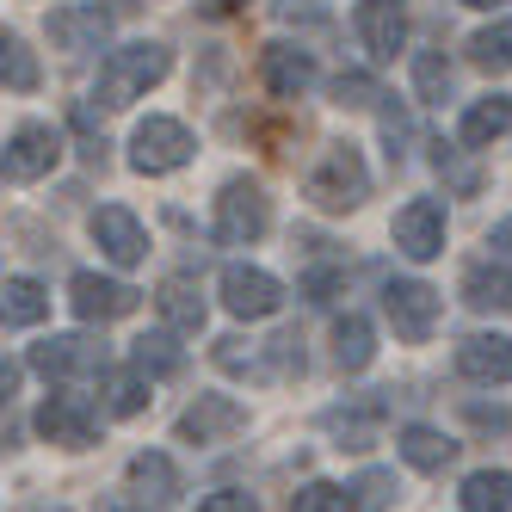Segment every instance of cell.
<instances>
[{"label": "cell", "instance_id": "cell-30", "mask_svg": "<svg viewBox=\"0 0 512 512\" xmlns=\"http://www.w3.org/2000/svg\"><path fill=\"white\" fill-rule=\"evenodd\" d=\"M0 81L19 93L38 87V62H31V50H19V38H0Z\"/></svg>", "mask_w": 512, "mask_h": 512}, {"label": "cell", "instance_id": "cell-32", "mask_svg": "<svg viewBox=\"0 0 512 512\" xmlns=\"http://www.w3.org/2000/svg\"><path fill=\"white\" fill-rule=\"evenodd\" d=\"M346 494H358L352 506H371V512H383V506H389L401 488H395V475H383V469H364V475H358V488H346Z\"/></svg>", "mask_w": 512, "mask_h": 512}, {"label": "cell", "instance_id": "cell-1", "mask_svg": "<svg viewBox=\"0 0 512 512\" xmlns=\"http://www.w3.org/2000/svg\"><path fill=\"white\" fill-rule=\"evenodd\" d=\"M161 75H167V50L142 38V44H124V50H112V56H105V68H99V87H93V93H99V105H112V112H118V105H130V99H142V93H149Z\"/></svg>", "mask_w": 512, "mask_h": 512}, {"label": "cell", "instance_id": "cell-2", "mask_svg": "<svg viewBox=\"0 0 512 512\" xmlns=\"http://www.w3.org/2000/svg\"><path fill=\"white\" fill-rule=\"evenodd\" d=\"M309 198H315V210H334V216L358 210L364 198H371V173H364L352 142H334V149L321 155V167L309 173Z\"/></svg>", "mask_w": 512, "mask_h": 512}, {"label": "cell", "instance_id": "cell-29", "mask_svg": "<svg viewBox=\"0 0 512 512\" xmlns=\"http://www.w3.org/2000/svg\"><path fill=\"white\" fill-rule=\"evenodd\" d=\"M142 408H149V377H142L136 364H130V371L112 377V414L130 420V414H142Z\"/></svg>", "mask_w": 512, "mask_h": 512}, {"label": "cell", "instance_id": "cell-24", "mask_svg": "<svg viewBox=\"0 0 512 512\" xmlns=\"http://www.w3.org/2000/svg\"><path fill=\"white\" fill-rule=\"evenodd\" d=\"M401 457H408L414 469H426V475H438V469L457 457V445L438 426H408V432H401Z\"/></svg>", "mask_w": 512, "mask_h": 512}, {"label": "cell", "instance_id": "cell-39", "mask_svg": "<svg viewBox=\"0 0 512 512\" xmlns=\"http://www.w3.org/2000/svg\"><path fill=\"white\" fill-rule=\"evenodd\" d=\"M463 7H494V0H463Z\"/></svg>", "mask_w": 512, "mask_h": 512}, {"label": "cell", "instance_id": "cell-15", "mask_svg": "<svg viewBox=\"0 0 512 512\" xmlns=\"http://www.w3.org/2000/svg\"><path fill=\"white\" fill-rule=\"evenodd\" d=\"M105 38H112V13L105 7H56L50 13V44L81 56V50H99Z\"/></svg>", "mask_w": 512, "mask_h": 512}, {"label": "cell", "instance_id": "cell-11", "mask_svg": "<svg viewBox=\"0 0 512 512\" xmlns=\"http://www.w3.org/2000/svg\"><path fill=\"white\" fill-rule=\"evenodd\" d=\"M395 247L408 260H438L445 253V204L438 198H414L395 210Z\"/></svg>", "mask_w": 512, "mask_h": 512}, {"label": "cell", "instance_id": "cell-25", "mask_svg": "<svg viewBox=\"0 0 512 512\" xmlns=\"http://www.w3.org/2000/svg\"><path fill=\"white\" fill-rule=\"evenodd\" d=\"M463 512H512V475L506 469H475L463 482Z\"/></svg>", "mask_w": 512, "mask_h": 512}, {"label": "cell", "instance_id": "cell-22", "mask_svg": "<svg viewBox=\"0 0 512 512\" xmlns=\"http://www.w3.org/2000/svg\"><path fill=\"white\" fill-rule=\"evenodd\" d=\"M371 358H377L371 321H364V315H340L334 321V364H340V371H364Z\"/></svg>", "mask_w": 512, "mask_h": 512}, {"label": "cell", "instance_id": "cell-27", "mask_svg": "<svg viewBox=\"0 0 512 512\" xmlns=\"http://www.w3.org/2000/svg\"><path fill=\"white\" fill-rule=\"evenodd\" d=\"M130 358H136V371H142V377H173L179 364H186V352L173 346V334H142Z\"/></svg>", "mask_w": 512, "mask_h": 512}, {"label": "cell", "instance_id": "cell-12", "mask_svg": "<svg viewBox=\"0 0 512 512\" xmlns=\"http://www.w3.org/2000/svg\"><path fill=\"white\" fill-rule=\"evenodd\" d=\"M68 303H75L81 321H118L142 303L136 284H118V278H99V272H75V284H68Z\"/></svg>", "mask_w": 512, "mask_h": 512}, {"label": "cell", "instance_id": "cell-7", "mask_svg": "<svg viewBox=\"0 0 512 512\" xmlns=\"http://www.w3.org/2000/svg\"><path fill=\"white\" fill-rule=\"evenodd\" d=\"M31 371L50 377V383L105 377V346H99V340H81V334H56V340H44V346H31Z\"/></svg>", "mask_w": 512, "mask_h": 512}, {"label": "cell", "instance_id": "cell-14", "mask_svg": "<svg viewBox=\"0 0 512 512\" xmlns=\"http://www.w3.org/2000/svg\"><path fill=\"white\" fill-rule=\"evenodd\" d=\"M93 241L105 247V260H112V266H142V260H149V235H142V223L124 204L93 210Z\"/></svg>", "mask_w": 512, "mask_h": 512}, {"label": "cell", "instance_id": "cell-17", "mask_svg": "<svg viewBox=\"0 0 512 512\" xmlns=\"http://www.w3.org/2000/svg\"><path fill=\"white\" fill-rule=\"evenodd\" d=\"M130 494L142 500V506H173L179 500V469H173V457H161V451H136L130 457Z\"/></svg>", "mask_w": 512, "mask_h": 512}, {"label": "cell", "instance_id": "cell-19", "mask_svg": "<svg viewBox=\"0 0 512 512\" xmlns=\"http://www.w3.org/2000/svg\"><path fill=\"white\" fill-rule=\"evenodd\" d=\"M266 87H272L278 99L309 93V87H315V56H309V50H290V44H272V50H266Z\"/></svg>", "mask_w": 512, "mask_h": 512}, {"label": "cell", "instance_id": "cell-23", "mask_svg": "<svg viewBox=\"0 0 512 512\" xmlns=\"http://www.w3.org/2000/svg\"><path fill=\"white\" fill-rule=\"evenodd\" d=\"M155 303H161V315H167V327H173V334H198V327H204V315H210V309H204V297H198V290H192L186 278H167Z\"/></svg>", "mask_w": 512, "mask_h": 512}, {"label": "cell", "instance_id": "cell-18", "mask_svg": "<svg viewBox=\"0 0 512 512\" xmlns=\"http://www.w3.org/2000/svg\"><path fill=\"white\" fill-rule=\"evenodd\" d=\"M463 303L482 315H512V266L506 260H482L463 272Z\"/></svg>", "mask_w": 512, "mask_h": 512}, {"label": "cell", "instance_id": "cell-35", "mask_svg": "<svg viewBox=\"0 0 512 512\" xmlns=\"http://www.w3.org/2000/svg\"><path fill=\"white\" fill-rule=\"evenodd\" d=\"M198 512H260V506H253V494H241V488H223V494H210Z\"/></svg>", "mask_w": 512, "mask_h": 512}, {"label": "cell", "instance_id": "cell-33", "mask_svg": "<svg viewBox=\"0 0 512 512\" xmlns=\"http://www.w3.org/2000/svg\"><path fill=\"white\" fill-rule=\"evenodd\" d=\"M432 167L445 173L457 192H475V179H482V173H475V167H469V161H463V155L451 149V142H432Z\"/></svg>", "mask_w": 512, "mask_h": 512}, {"label": "cell", "instance_id": "cell-9", "mask_svg": "<svg viewBox=\"0 0 512 512\" xmlns=\"http://www.w3.org/2000/svg\"><path fill=\"white\" fill-rule=\"evenodd\" d=\"M247 426V408L235 395H198L186 414H179V445H223Z\"/></svg>", "mask_w": 512, "mask_h": 512}, {"label": "cell", "instance_id": "cell-16", "mask_svg": "<svg viewBox=\"0 0 512 512\" xmlns=\"http://www.w3.org/2000/svg\"><path fill=\"white\" fill-rule=\"evenodd\" d=\"M457 371L469 383H512V340L506 334H469L457 346Z\"/></svg>", "mask_w": 512, "mask_h": 512}, {"label": "cell", "instance_id": "cell-34", "mask_svg": "<svg viewBox=\"0 0 512 512\" xmlns=\"http://www.w3.org/2000/svg\"><path fill=\"white\" fill-rule=\"evenodd\" d=\"M334 99H340V105H352V112H364V105H377L383 93H377V81H371V75H340V81H334Z\"/></svg>", "mask_w": 512, "mask_h": 512}, {"label": "cell", "instance_id": "cell-37", "mask_svg": "<svg viewBox=\"0 0 512 512\" xmlns=\"http://www.w3.org/2000/svg\"><path fill=\"white\" fill-rule=\"evenodd\" d=\"M494 260L512 266V216H506V223H494Z\"/></svg>", "mask_w": 512, "mask_h": 512}, {"label": "cell", "instance_id": "cell-36", "mask_svg": "<svg viewBox=\"0 0 512 512\" xmlns=\"http://www.w3.org/2000/svg\"><path fill=\"white\" fill-rule=\"evenodd\" d=\"M13 395H19V364L0 358V401H13Z\"/></svg>", "mask_w": 512, "mask_h": 512}, {"label": "cell", "instance_id": "cell-13", "mask_svg": "<svg viewBox=\"0 0 512 512\" xmlns=\"http://www.w3.org/2000/svg\"><path fill=\"white\" fill-rule=\"evenodd\" d=\"M38 432L50 438V445H68V451H87L99 438V414L87 408L81 395H50L38 408Z\"/></svg>", "mask_w": 512, "mask_h": 512}, {"label": "cell", "instance_id": "cell-21", "mask_svg": "<svg viewBox=\"0 0 512 512\" xmlns=\"http://www.w3.org/2000/svg\"><path fill=\"white\" fill-rule=\"evenodd\" d=\"M44 315H50V297H44L38 278H7L0 284V321L7 327H38Z\"/></svg>", "mask_w": 512, "mask_h": 512}, {"label": "cell", "instance_id": "cell-38", "mask_svg": "<svg viewBox=\"0 0 512 512\" xmlns=\"http://www.w3.org/2000/svg\"><path fill=\"white\" fill-rule=\"evenodd\" d=\"M99 512H149V506H142V500H105Z\"/></svg>", "mask_w": 512, "mask_h": 512}, {"label": "cell", "instance_id": "cell-20", "mask_svg": "<svg viewBox=\"0 0 512 512\" xmlns=\"http://www.w3.org/2000/svg\"><path fill=\"white\" fill-rule=\"evenodd\" d=\"M512 130V99L494 93V99H475L463 112V149H488V142H500Z\"/></svg>", "mask_w": 512, "mask_h": 512}, {"label": "cell", "instance_id": "cell-5", "mask_svg": "<svg viewBox=\"0 0 512 512\" xmlns=\"http://www.w3.org/2000/svg\"><path fill=\"white\" fill-rule=\"evenodd\" d=\"M192 149L198 142L179 118H142L136 136H130V167L136 173H173V167L192 161Z\"/></svg>", "mask_w": 512, "mask_h": 512}, {"label": "cell", "instance_id": "cell-8", "mask_svg": "<svg viewBox=\"0 0 512 512\" xmlns=\"http://www.w3.org/2000/svg\"><path fill=\"white\" fill-rule=\"evenodd\" d=\"M284 303V284L260 266H223V309L235 321H266Z\"/></svg>", "mask_w": 512, "mask_h": 512}, {"label": "cell", "instance_id": "cell-6", "mask_svg": "<svg viewBox=\"0 0 512 512\" xmlns=\"http://www.w3.org/2000/svg\"><path fill=\"white\" fill-rule=\"evenodd\" d=\"M56 161H62V136L50 124H25L7 149H0V179H7V186H31V179H44Z\"/></svg>", "mask_w": 512, "mask_h": 512}, {"label": "cell", "instance_id": "cell-28", "mask_svg": "<svg viewBox=\"0 0 512 512\" xmlns=\"http://www.w3.org/2000/svg\"><path fill=\"white\" fill-rule=\"evenodd\" d=\"M414 93L426 105H445L451 99V62H445V50H420L414 56Z\"/></svg>", "mask_w": 512, "mask_h": 512}, {"label": "cell", "instance_id": "cell-3", "mask_svg": "<svg viewBox=\"0 0 512 512\" xmlns=\"http://www.w3.org/2000/svg\"><path fill=\"white\" fill-rule=\"evenodd\" d=\"M272 229V204H266V186L260 179H229L223 192H216V241L229 247H247Z\"/></svg>", "mask_w": 512, "mask_h": 512}, {"label": "cell", "instance_id": "cell-10", "mask_svg": "<svg viewBox=\"0 0 512 512\" xmlns=\"http://www.w3.org/2000/svg\"><path fill=\"white\" fill-rule=\"evenodd\" d=\"M352 25H358L364 50H371L377 62H395L401 50H408V7H401V0H358Z\"/></svg>", "mask_w": 512, "mask_h": 512}, {"label": "cell", "instance_id": "cell-26", "mask_svg": "<svg viewBox=\"0 0 512 512\" xmlns=\"http://www.w3.org/2000/svg\"><path fill=\"white\" fill-rule=\"evenodd\" d=\"M469 62L488 68V75H506V68H512V19L475 31V38H469Z\"/></svg>", "mask_w": 512, "mask_h": 512}, {"label": "cell", "instance_id": "cell-31", "mask_svg": "<svg viewBox=\"0 0 512 512\" xmlns=\"http://www.w3.org/2000/svg\"><path fill=\"white\" fill-rule=\"evenodd\" d=\"M290 512H358V506H352V494L334 488V482H309V488H297Z\"/></svg>", "mask_w": 512, "mask_h": 512}, {"label": "cell", "instance_id": "cell-4", "mask_svg": "<svg viewBox=\"0 0 512 512\" xmlns=\"http://www.w3.org/2000/svg\"><path fill=\"white\" fill-rule=\"evenodd\" d=\"M383 315H389V327H395L408 346H420V340L438 334V315H445V303H438L432 284H420V278H395V284H383Z\"/></svg>", "mask_w": 512, "mask_h": 512}]
</instances>
